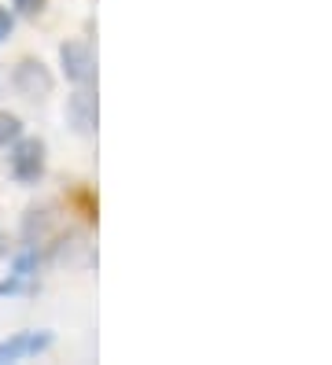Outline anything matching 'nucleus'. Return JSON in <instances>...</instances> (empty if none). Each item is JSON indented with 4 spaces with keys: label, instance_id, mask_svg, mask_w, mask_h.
I'll list each match as a JSON object with an SVG mask.
<instances>
[{
    "label": "nucleus",
    "instance_id": "nucleus-7",
    "mask_svg": "<svg viewBox=\"0 0 332 365\" xmlns=\"http://www.w3.org/2000/svg\"><path fill=\"white\" fill-rule=\"evenodd\" d=\"M19 137H22V122H19V115L0 111V144H11V140H19Z\"/></svg>",
    "mask_w": 332,
    "mask_h": 365
},
{
    "label": "nucleus",
    "instance_id": "nucleus-1",
    "mask_svg": "<svg viewBox=\"0 0 332 365\" xmlns=\"http://www.w3.org/2000/svg\"><path fill=\"white\" fill-rule=\"evenodd\" d=\"M11 155H8V166H11V178L22 181V185H34L41 181L44 174V140L41 137H19L11 140Z\"/></svg>",
    "mask_w": 332,
    "mask_h": 365
},
{
    "label": "nucleus",
    "instance_id": "nucleus-4",
    "mask_svg": "<svg viewBox=\"0 0 332 365\" xmlns=\"http://www.w3.org/2000/svg\"><path fill=\"white\" fill-rule=\"evenodd\" d=\"M66 118H71V125L81 137L96 133V96L89 93V85H81V89L66 100Z\"/></svg>",
    "mask_w": 332,
    "mask_h": 365
},
{
    "label": "nucleus",
    "instance_id": "nucleus-6",
    "mask_svg": "<svg viewBox=\"0 0 332 365\" xmlns=\"http://www.w3.org/2000/svg\"><path fill=\"white\" fill-rule=\"evenodd\" d=\"M49 222H52V218H49V210H44V207H41V210H37V207H30V210H26V225H22L26 240H30V244H37L41 236L49 232Z\"/></svg>",
    "mask_w": 332,
    "mask_h": 365
},
{
    "label": "nucleus",
    "instance_id": "nucleus-3",
    "mask_svg": "<svg viewBox=\"0 0 332 365\" xmlns=\"http://www.w3.org/2000/svg\"><path fill=\"white\" fill-rule=\"evenodd\" d=\"M59 63H63V74L71 81H78V85L96 81V56L89 48V41H66L59 48Z\"/></svg>",
    "mask_w": 332,
    "mask_h": 365
},
{
    "label": "nucleus",
    "instance_id": "nucleus-2",
    "mask_svg": "<svg viewBox=\"0 0 332 365\" xmlns=\"http://www.w3.org/2000/svg\"><path fill=\"white\" fill-rule=\"evenodd\" d=\"M11 85H15V89L26 96V100H49L52 89H56V78H52V71L44 67L41 59L26 56V59H19V63H15Z\"/></svg>",
    "mask_w": 332,
    "mask_h": 365
},
{
    "label": "nucleus",
    "instance_id": "nucleus-9",
    "mask_svg": "<svg viewBox=\"0 0 332 365\" xmlns=\"http://www.w3.org/2000/svg\"><path fill=\"white\" fill-rule=\"evenodd\" d=\"M8 37H11V15L0 8V41H8Z\"/></svg>",
    "mask_w": 332,
    "mask_h": 365
},
{
    "label": "nucleus",
    "instance_id": "nucleus-5",
    "mask_svg": "<svg viewBox=\"0 0 332 365\" xmlns=\"http://www.w3.org/2000/svg\"><path fill=\"white\" fill-rule=\"evenodd\" d=\"M49 347H52V332H19L0 343V361H19V358L49 351Z\"/></svg>",
    "mask_w": 332,
    "mask_h": 365
},
{
    "label": "nucleus",
    "instance_id": "nucleus-8",
    "mask_svg": "<svg viewBox=\"0 0 332 365\" xmlns=\"http://www.w3.org/2000/svg\"><path fill=\"white\" fill-rule=\"evenodd\" d=\"M11 4H15V11H19V15L37 19V15H44V8H49V0H11Z\"/></svg>",
    "mask_w": 332,
    "mask_h": 365
}]
</instances>
